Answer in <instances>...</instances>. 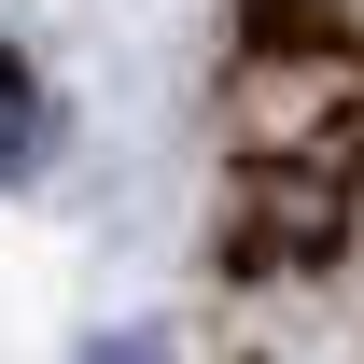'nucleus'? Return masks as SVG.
<instances>
[{"label":"nucleus","mask_w":364,"mask_h":364,"mask_svg":"<svg viewBox=\"0 0 364 364\" xmlns=\"http://www.w3.org/2000/svg\"><path fill=\"white\" fill-rule=\"evenodd\" d=\"M56 154V112H43V70H28V56L0 43V182H28Z\"/></svg>","instance_id":"obj_1"}]
</instances>
